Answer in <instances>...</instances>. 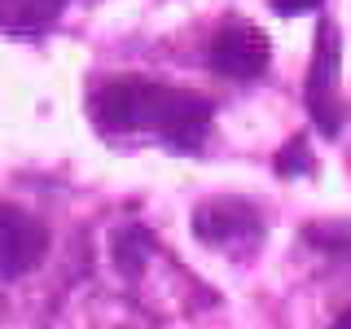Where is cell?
<instances>
[{
	"label": "cell",
	"instance_id": "cell-6",
	"mask_svg": "<svg viewBox=\"0 0 351 329\" xmlns=\"http://www.w3.org/2000/svg\"><path fill=\"white\" fill-rule=\"evenodd\" d=\"M66 0H0V27L5 31H44L62 18Z\"/></svg>",
	"mask_w": 351,
	"mask_h": 329
},
{
	"label": "cell",
	"instance_id": "cell-2",
	"mask_svg": "<svg viewBox=\"0 0 351 329\" xmlns=\"http://www.w3.org/2000/svg\"><path fill=\"white\" fill-rule=\"evenodd\" d=\"M211 71L237 84L259 80L268 71V36L255 22H224L211 40Z\"/></svg>",
	"mask_w": 351,
	"mask_h": 329
},
{
	"label": "cell",
	"instance_id": "cell-9",
	"mask_svg": "<svg viewBox=\"0 0 351 329\" xmlns=\"http://www.w3.org/2000/svg\"><path fill=\"white\" fill-rule=\"evenodd\" d=\"M277 5V14L294 18V14H312V9H321V0H272Z\"/></svg>",
	"mask_w": 351,
	"mask_h": 329
},
{
	"label": "cell",
	"instance_id": "cell-8",
	"mask_svg": "<svg viewBox=\"0 0 351 329\" xmlns=\"http://www.w3.org/2000/svg\"><path fill=\"white\" fill-rule=\"evenodd\" d=\"M149 237L145 233H136V228H128V233H119L114 237V255H119V268L123 272H136L141 263H145V255H149Z\"/></svg>",
	"mask_w": 351,
	"mask_h": 329
},
{
	"label": "cell",
	"instance_id": "cell-10",
	"mask_svg": "<svg viewBox=\"0 0 351 329\" xmlns=\"http://www.w3.org/2000/svg\"><path fill=\"white\" fill-rule=\"evenodd\" d=\"M329 329H351V307H347V312H343V316H338V321H334V325H329Z\"/></svg>",
	"mask_w": 351,
	"mask_h": 329
},
{
	"label": "cell",
	"instance_id": "cell-4",
	"mask_svg": "<svg viewBox=\"0 0 351 329\" xmlns=\"http://www.w3.org/2000/svg\"><path fill=\"white\" fill-rule=\"evenodd\" d=\"M49 233L40 219H31L18 206H0V281H18L22 272L40 268Z\"/></svg>",
	"mask_w": 351,
	"mask_h": 329
},
{
	"label": "cell",
	"instance_id": "cell-7",
	"mask_svg": "<svg viewBox=\"0 0 351 329\" xmlns=\"http://www.w3.org/2000/svg\"><path fill=\"white\" fill-rule=\"evenodd\" d=\"M277 171L290 175V180H294V175H312L316 171V158H312V149H307L303 136H290V141H285V149L277 154Z\"/></svg>",
	"mask_w": 351,
	"mask_h": 329
},
{
	"label": "cell",
	"instance_id": "cell-1",
	"mask_svg": "<svg viewBox=\"0 0 351 329\" xmlns=\"http://www.w3.org/2000/svg\"><path fill=\"white\" fill-rule=\"evenodd\" d=\"M93 114L101 127H132V132H158L176 145L193 149L197 136L211 123V101L184 88H162V84H106L93 101Z\"/></svg>",
	"mask_w": 351,
	"mask_h": 329
},
{
	"label": "cell",
	"instance_id": "cell-5",
	"mask_svg": "<svg viewBox=\"0 0 351 329\" xmlns=\"http://www.w3.org/2000/svg\"><path fill=\"white\" fill-rule=\"evenodd\" d=\"M193 233L206 246H255L263 237V219L255 215L250 202H233V197H215V202L197 206L193 215Z\"/></svg>",
	"mask_w": 351,
	"mask_h": 329
},
{
	"label": "cell",
	"instance_id": "cell-3",
	"mask_svg": "<svg viewBox=\"0 0 351 329\" xmlns=\"http://www.w3.org/2000/svg\"><path fill=\"white\" fill-rule=\"evenodd\" d=\"M338 62H343V49H338V31L321 22L316 31V53H312V75H307V106H312V119L325 136H338L343 127V106H338Z\"/></svg>",
	"mask_w": 351,
	"mask_h": 329
}]
</instances>
